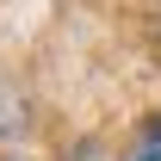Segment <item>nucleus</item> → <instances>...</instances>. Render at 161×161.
I'll use <instances>...</instances> for the list:
<instances>
[{
    "label": "nucleus",
    "mask_w": 161,
    "mask_h": 161,
    "mask_svg": "<svg viewBox=\"0 0 161 161\" xmlns=\"http://www.w3.org/2000/svg\"><path fill=\"white\" fill-rule=\"evenodd\" d=\"M130 161H161V112L149 118V130H142V142L130 149Z\"/></svg>",
    "instance_id": "f257e3e1"
}]
</instances>
